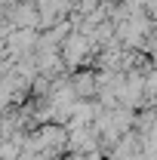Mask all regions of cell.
Segmentation results:
<instances>
[{"instance_id":"6da1fadb","label":"cell","mask_w":157,"mask_h":160,"mask_svg":"<svg viewBox=\"0 0 157 160\" xmlns=\"http://www.w3.org/2000/svg\"><path fill=\"white\" fill-rule=\"evenodd\" d=\"M93 89H96V80L93 77H86V74L77 77V83H74V92H77V96H86V92H93Z\"/></svg>"}]
</instances>
